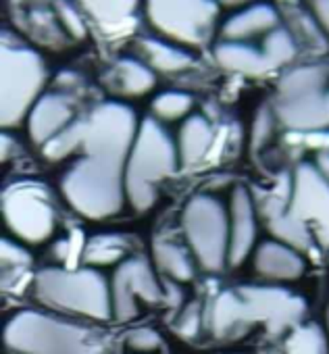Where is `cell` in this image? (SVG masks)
I'll return each instance as SVG.
<instances>
[{
    "mask_svg": "<svg viewBox=\"0 0 329 354\" xmlns=\"http://www.w3.org/2000/svg\"><path fill=\"white\" fill-rule=\"evenodd\" d=\"M213 59L225 71L246 77H261L273 71L258 42H229L217 40L213 44Z\"/></svg>",
    "mask_w": 329,
    "mask_h": 354,
    "instance_id": "obj_19",
    "label": "cell"
},
{
    "mask_svg": "<svg viewBox=\"0 0 329 354\" xmlns=\"http://www.w3.org/2000/svg\"><path fill=\"white\" fill-rule=\"evenodd\" d=\"M3 344L9 354H106L98 331L34 308H24L5 323Z\"/></svg>",
    "mask_w": 329,
    "mask_h": 354,
    "instance_id": "obj_3",
    "label": "cell"
},
{
    "mask_svg": "<svg viewBox=\"0 0 329 354\" xmlns=\"http://www.w3.org/2000/svg\"><path fill=\"white\" fill-rule=\"evenodd\" d=\"M271 109L292 131L329 129V65L304 63L288 69L277 82Z\"/></svg>",
    "mask_w": 329,
    "mask_h": 354,
    "instance_id": "obj_7",
    "label": "cell"
},
{
    "mask_svg": "<svg viewBox=\"0 0 329 354\" xmlns=\"http://www.w3.org/2000/svg\"><path fill=\"white\" fill-rule=\"evenodd\" d=\"M129 250V238L125 234H96L84 248V263L88 267H111L121 265Z\"/></svg>",
    "mask_w": 329,
    "mask_h": 354,
    "instance_id": "obj_25",
    "label": "cell"
},
{
    "mask_svg": "<svg viewBox=\"0 0 329 354\" xmlns=\"http://www.w3.org/2000/svg\"><path fill=\"white\" fill-rule=\"evenodd\" d=\"M306 310V300L281 286H234L205 306V331L217 342L242 339L256 327L281 335L298 327Z\"/></svg>",
    "mask_w": 329,
    "mask_h": 354,
    "instance_id": "obj_1",
    "label": "cell"
},
{
    "mask_svg": "<svg viewBox=\"0 0 329 354\" xmlns=\"http://www.w3.org/2000/svg\"><path fill=\"white\" fill-rule=\"evenodd\" d=\"M283 350L285 354H329V335L317 323H300L288 333Z\"/></svg>",
    "mask_w": 329,
    "mask_h": 354,
    "instance_id": "obj_27",
    "label": "cell"
},
{
    "mask_svg": "<svg viewBox=\"0 0 329 354\" xmlns=\"http://www.w3.org/2000/svg\"><path fill=\"white\" fill-rule=\"evenodd\" d=\"M3 219L7 230L26 244L48 242L59 225L53 190L38 180H19L3 190Z\"/></svg>",
    "mask_w": 329,
    "mask_h": 354,
    "instance_id": "obj_11",
    "label": "cell"
},
{
    "mask_svg": "<svg viewBox=\"0 0 329 354\" xmlns=\"http://www.w3.org/2000/svg\"><path fill=\"white\" fill-rule=\"evenodd\" d=\"M171 329L182 339H194L205 329V306L200 302H190L171 323Z\"/></svg>",
    "mask_w": 329,
    "mask_h": 354,
    "instance_id": "obj_31",
    "label": "cell"
},
{
    "mask_svg": "<svg viewBox=\"0 0 329 354\" xmlns=\"http://www.w3.org/2000/svg\"><path fill=\"white\" fill-rule=\"evenodd\" d=\"M164 292L154 271V265L142 257L131 254L115 267L111 275V300L113 319L131 321L144 306H156L162 302Z\"/></svg>",
    "mask_w": 329,
    "mask_h": 354,
    "instance_id": "obj_13",
    "label": "cell"
},
{
    "mask_svg": "<svg viewBox=\"0 0 329 354\" xmlns=\"http://www.w3.org/2000/svg\"><path fill=\"white\" fill-rule=\"evenodd\" d=\"M254 271L271 281H296L306 271V261L298 248L281 240H265L252 252Z\"/></svg>",
    "mask_w": 329,
    "mask_h": 354,
    "instance_id": "obj_17",
    "label": "cell"
},
{
    "mask_svg": "<svg viewBox=\"0 0 329 354\" xmlns=\"http://www.w3.org/2000/svg\"><path fill=\"white\" fill-rule=\"evenodd\" d=\"M217 3L221 5V9L225 7V9H238V7H244V5H248V3H254V0H217Z\"/></svg>",
    "mask_w": 329,
    "mask_h": 354,
    "instance_id": "obj_35",
    "label": "cell"
},
{
    "mask_svg": "<svg viewBox=\"0 0 329 354\" xmlns=\"http://www.w3.org/2000/svg\"><path fill=\"white\" fill-rule=\"evenodd\" d=\"M109 88L123 98L146 96L156 86V73L140 57H121L106 73Z\"/></svg>",
    "mask_w": 329,
    "mask_h": 354,
    "instance_id": "obj_22",
    "label": "cell"
},
{
    "mask_svg": "<svg viewBox=\"0 0 329 354\" xmlns=\"http://www.w3.org/2000/svg\"><path fill=\"white\" fill-rule=\"evenodd\" d=\"M275 113L271 109V104H263L256 111L254 123H252V150H261L273 136L275 131Z\"/></svg>",
    "mask_w": 329,
    "mask_h": 354,
    "instance_id": "obj_33",
    "label": "cell"
},
{
    "mask_svg": "<svg viewBox=\"0 0 329 354\" xmlns=\"http://www.w3.org/2000/svg\"><path fill=\"white\" fill-rule=\"evenodd\" d=\"M281 26V15L273 3L254 0L234 9L219 24L217 38L229 42H261L267 34Z\"/></svg>",
    "mask_w": 329,
    "mask_h": 354,
    "instance_id": "obj_15",
    "label": "cell"
},
{
    "mask_svg": "<svg viewBox=\"0 0 329 354\" xmlns=\"http://www.w3.org/2000/svg\"><path fill=\"white\" fill-rule=\"evenodd\" d=\"M61 194L86 219L102 221L123 211L125 162L96 154H79L61 177Z\"/></svg>",
    "mask_w": 329,
    "mask_h": 354,
    "instance_id": "obj_6",
    "label": "cell"
},
{
    "mask_svg": "<svg viewBox=\"0 0 329 354\" xmlns=\"http://www.w3.org/2000/svg\"><path fill=\"white\" fill-rule=\"evenodd\" d=\"M140 129L135 111L121 100L98 102L84 117L82 154L106 156L125 162Z\"/></svg>",
    "mask_w": 329,
    "mask_h": 354,
    "instance_id": "obj_12",
    "label": "cell"
},
{
    "mask_svg": "<svg viewBox=\"0 0 329 354\" xmlns=\"http://www.w3.org/2000/svg\"><path fill=\"white\" fill-rule=\"evenodd\" d=\"M138 57L154 73H182L194 65V55L190 48L158 38L154 34L138 40Z\"/></svg>",
    "mask_w": 329,
    "mask_h": 354,
    "instance_id": "obj_21",
    "label": "cell"
},
{
    "mask_svg": "<svg viewBox=\"0 0 329 354\" xmlns=\"http://www.w3.org/2000/svg\"><path fill=\"white\" fill-rule=\"evenodd\" d=\"M306 7L321 32L329 36V0H306Z\"/></svg>",
    "mask_w": 329,
    "mask_h": 354,
    "instance_id": "obj_34",
    "label": "cell"
},
{
    "mask_svg": "<svg viewBox=\"0 0 329 354\" xmlns=\"http://www.w3.org/2000/svg\"><path fill=\"white\" fill-rule=\"evenodd\" d=\"M182 232L194 261L209 273L229 267V211L211 194H194L182 211Z\"/></svg>",
    "mask_w": 329,
    "mask_h": 354,
    "instance_id": "obj_10",
    "label": "cell"
},
{
    "mask_svg": "<svg viewBox=\"0 0 329 354\" xmlns=\"http://www.w3.org/2000/svg\"><path fill=\"white\" fill-rule=\"evenodd\" d=\"M75 119L73 98L61 92H44L26 119L28 136L36 146L42 148L63 129H67Z\"/></svg>",
    "mask_w": 329,
    "mask_h": 354,
    "instance_id": "obj_16",
    "label": "cell"
},
{
    "mask_svg": "<svg viewBox=\"0 0 329 354\" xmlns=\"http://www.w3.org/2000/svg\"><path fill=\"white\" fill-rule=\"evenodd\" d=\"M82 140H84V119H75L67 129H63L57 138H53L46 146H42V156L46 160H63L69 154L82 150Z\"/></svg>",
    "mask_w": 329,
    "mask_h": 354,
    "instance_id": "obj_30",
    "label": "cell"
},
{
    "mask_svg": "<svg viewBox=\"0 0 329 354\" xmlns=\"http://www.w3.org/2000/svg\"><path fill=\"white\" fill-rule=\"evenodd\" d=\"M142 17L154 36L190 50L207 46L223 19L217 0H144Z\"/></svg>",
    "mask_w": 329,
    "mask_h": 354,
    "instance_id": "obj_9",
    "label": "cell"
},
{
    "mask_svg": "<svg viewBox=\"0 0 329 354\" xmlns=\"http://www.w3.org/2000/svg\"><path fill=\"white\" fill-rule=\"evenodd\" d=\"M258 44H261L267 61L271 63L273 71L290 65L298 55V40L292 34V30H288L283 24L279 28H275L271 34H267Z\"/></svg>",
    "mask_w": 329,
    "mask_h": 354,
    "instance_id": "obj_28",
    "label": "cell"
},
{
    "mask_svg": "<svg viewBox=\"0 0 329 354\" xmlns=\"http://www.w3.org/2000/svg\"><path fill=\"white\" fill-rule=\"evenodd\" d=\"M48 69L42 53L21 34L3 30L0 46V123L15 129L44 94Z\"/></svg>",
    "mask_w": 329,
    "mask_h": 354,
    "instance_id": "obj_4",
    "label": "cell"
},
{
    "mask_svg": "<svg viewBox=\"0 0 329 354\" xmlns=\"http://www.w3.org/2000/svg\"><path fill=\"white\" fill-rule=\"evenodd\" d=\"M0 261H3V286L5 288L17 283L32 269V263H34L30 252L24 246L7 238H3V242H0Z\"/></svg>",
    "mask_w": 329,
    "mask_h": 354,
    "instance_id": "obj_29",
    "label": "cell"
},
{
    "mask_svg": "<svg viewBox=\"0 0 329 354\" xmlns=\"http://www.w3.org/2000/svg\"><path fill=\"white\" fill-rule=\"evenodd\" d=\"M227 211H229V267L238 269L256 250V238H258L256 205L246 186L238 184L232 188Z\"/></svg>",
    "mask_w": 329,
    "mask_h": 354,
    "instance_id": "obj_14",
    "label": "cell"
},
{
    "mask_svg": "<svg viewBox=\"0 0 329 354\" xmlns=\"http://www.w3.org/2000/svg\"><path fill=\"white\" fill-rule=\"evenodd\" d=\"M17 9H24V15L15 13L17 24L24 28V38L26 34L34 36L40 44H50V46H63V42H71L61 26L59 13H57V0L53 3H26L21 0Z\"/></svg>",
    "mask_w": 329,
    "mask_h": 354,
    "instance_id": "obj_20",
    "label": "cell"
},
{
    "mask_svg": "<svg viewBox=\"0 0 329 354\" xmlns=\"http://www.w3.org/2000/svg\"><path fill=\"white\" fill-rule=\"evenodd\" d=\"M269 232L298 248H310L317 240L329 248V177L317 162H300L288 177L283 192L265 203Z\"/></svg>",
    "mask_w": 329,
    "mask_h": 354,
    "instance_id": "obj_2",
    "label": "cell"
},
{
    "mask_svg": "<svg viewBox=\"0 0 329 354\" xmlns=\"http://www.w3.org/2000/svg\"><path fill=\"white\" fill-rule=\"evenodd\" d=\"M77 9L104 34L131 30L144 0H73Z\"/></svg>",
    "mask_w": 329,
    "mask_h": 354,
    "instance_id": "obj_18",
    "label": "cell"
},
{
    "mask_svg": "<svg viewBox=\"0 0 329 354\" xmlns=\"http://www.w3.org/2000/svg\"><path fill=\"white\" fill-rule=\"evenodd\" d=\"M194 96L184 90H164L158 92L150 102V117H154L160 123L171 121H184L192 115L194 109Z\"/></svg>",
    "mask_w": 329,
    "mask_h": 354,
    "instance_id": "obj_26",
    "label": "cell"
},
{
    "mask_svg": "<svg viewBox=\"0 0 329 354\" xmlns=\"http://www.w3.org/2000/svg\"><path fill=\"white\" fill-rule=\"evenodd\" d=\"M178 142L154 117L140 121L125 160V196L135 213H148L158 198V184L180 167Z\"/></svg>",
    "mask_w": 329,
    "mask_h": 354,
    "instance_id": "obj_5",
    "label": "cell"
},
{
    "mask_svg": "<svg viewBox=\"0 0 329 354\" xmlns=\"http://www.w3.org/2000/svg\"><path fill=\"white\" fill-rule=\"evenodd\" d=\"M36 296L50 308L92 321L113 319L111 279L94 267H44L34 277Z\"/></svg>",
    "mask_w": 329,
    "mask_h": 354,
    "instance_id": "obj_8",
    "label": "cell"
},
{
    "mask_svg": "<svg viewBox=\"0 0 329 354\" xmlns=\"http://www.w3.org/2000/svg\"><path fill=\"white\" fill-rule=\"evenodd\" d=\"M317 165H319V167L323 169V173L329 177V154H321L319 160H317Z\"/></svg>",
    "mask_w": 329,
    "mask_h": 354,
    "instance_id": "obj_36",
    "label": "cell"
},
{
    "mask_svg": "<svg viewBox=\"0 0 329 354\" xmlns=\"http://www.w3.org/2000/svg\"><path fill=\"white\" fill-rule=\"evenodd\" d=\"M176 142H178L180 162L184 167L194 165L209 152V146L213 142V125L209 123L207 117L192 113L188 119L182 121Z\"/></svg>",
    "mask_w": 329,
    "mask_h": 354,
    "instance_id": "obj_23",
    "label": "cell"
},
{
    "mask_svg": "<svg viewBox=\"0 0 329 354\" xmlns=\"http://www.w3.org/2000/svg\"><path fill=\"white\" fill-rule=\"evenodd\" d=\"M325 325H327V335H329V304H327V310H325Z\"/></svg>",
    "mask_w": 329,
    "mask_h": 354,
    "instance_id": "obj_37",
    "label": "cell"
},
{
    "mask_svg": "<svg viewBox=\"0 0 329 354\" xmlns=\"http://www.w3.org/2000/svg\"><path fill=\"white\" fill-rule=\"evenodd\" d=\"M123 346L131 354H154V352L162 350L164 342H162V335L156 329H152V327H135V329H129L125 333Z\"/></svg>",
    "mask_w": 329,
    "mask_h": 354,
    "instance_id": "obj_32",
    "label": "cell"
},
{
    "mask_svg": "<svg viewBox=\"0 0 329 354\" xmlns=\"http://www.w3.org/2000/svg\"><path fill=\"white\" fill-rule=\"evenodd\" d=\"M152 263L158 271H162L164 275H169L173 281L180 283H188L196 275L192 254L180 244L164 238L152 240Z\"/></svg>",
    "mask_w": 329,
    "mask_h": 354,
    "instance_id": "obj_24",
    "label": "cell"
}]
</instances>
